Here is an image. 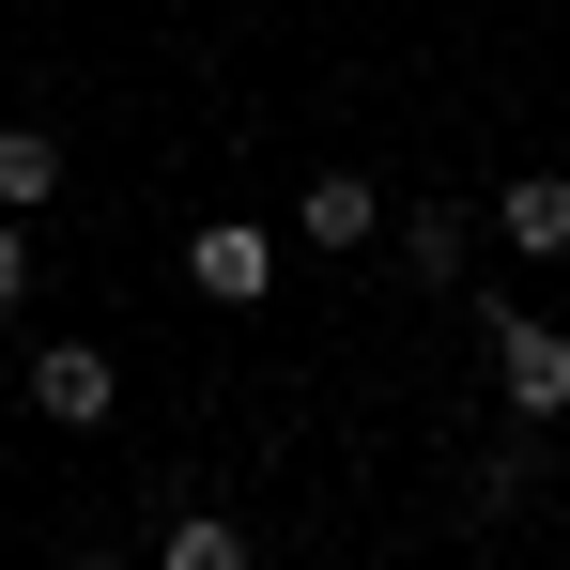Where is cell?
Masks as SVG:
<instances>
[{"label": "cell", "mask_w": 570, "mask_h": 570, "mask_svg": "<svg viewBox=\"0 0 570 570\" xmlns=\"http://www.w3.org/2000/svg\"><path fill=\"white\" fill-rule=\"evenodd\" d=\"M493 232H509V263H570V170H509Z\"/></svg>", "instance_id": "5b68a950"}, {"label": "cell", "mask_w": 570, "mask_h": 570, "mask_svg": "<svg viewBox=\"0 0 570 570\" xmlns=\"http://www.w3.org/2000/svg\"><path fill=\"white\" fill-rule=\"evenodd\" d=\"M139 570H263V540H247L232 509H170V524L139 540Z\"/></svg>", "instance_id": "8992f818"}, {"label": "cell", "mask_w": 570, "mask_h": 570, "mask_svg": "<svg viewBox=\"0 0 570 570\" xmlns=\"http://www.w3.org/2000/svg\"><path fill=\"white\" fill-rule=\"evenodd\" d=\"M31 416H47V432H108V416H124L108 340H31Z\"/></svg>", "instance_id": "7a4b0ae2"}, {"label": "cell", "mask_w": 570, "mask_h": 570, "mask_svg": "<svg viewBox=\"0 0 570 570\" xmlns=\"http://www.w3.org/2000/svg\"><path fill=\"white\" fill-rule=\"evenodd\" d=\"M62 200V139L47 124H0V216H47Z\"/></svg>", "instance_id": "ba28073f"}, {"label": "cell", "mask_w": 570, "mask_h": 570, "mask_svg": "<svg viewBox=\"0 0 570 570\" xmlns=\"http://www.w3.org/2000/svg\"><path fill=\"white\" fill-rule=\"evenodd\" d=\"M31 293V216H0V308Z\"/></svg>", "instance_id": "30bf717a"}, {"label": "cell", "mask_w": 570, "mask_h": 570, "mask_svg": "<svg viewBox=\"0 0 570 570\" xmlns=\"http://www.w3.org/2000/svg\"><path fill=\"white\" fill-rule=\"evenodd\" d=\"M463 247H478L463 200H401V278L416 293H463Z\"/></svg>", "instance_id": "52a82bcc"}, {"label": "cell", "mask_w": 570, "mask_h": 570, "mask_svg": "<svg viewBox=\"0 0 570 570\" xmlns=\"http://www.w3.org/2000/svg\"><path fill=\"white\" fill-rule=\"evenodd\" d=\"M62 570H124V556H108V540H78V556H62Z\"/></svg>", "instance_id": "8fae6325"}, {"label": "cell", "mask_w": 570, "mask_h": 570, "mask_svg": "<svg viewBox=\"0 0 570 570\" xmlns=\"http://www.w3.org/2000/svg\"><path fill=\"white\" fill-rule=\"evenodd\" d=\"M293 232H308V247H371L385 232V170H308V186H293Z\"/></svg>", "instance_id": "277c9868"}, {"label": "cell", "mask_w": 570, "mask_h": 570, "mask_svg": "<svg viewBox=\"0 0 570 570\" xmlns=\"http://www.w3.org/2000/svg\"><path fill=\"white\" fill-rule=\"evenodd\" d=\"M186 293L263 308V293H278V232H263V216H200V232H186Z\"/></svg>", "instance_id": "3957f363"}, {"label": "cell", "mask_w": 570, "mask_h": 570, "mask_svg": "<svg viewBox=\"0 0 570 570\" xmlns=\"http://www.w3.org/2000/svg\"><path fill=\"white\" fill-rule=\"evenodd\" d=\"M524 493H540V416H524L509 448H478V463H463V509H524Z\"/></svg>", "instance_id": "9c48e42d"}, {"label": "cell", "mask_w": 570, "mask_h": 570, "mask_svg": "<svg viewBox=\"0 0 570 570\" xmlns=\"http://www.w3.org/2000/svg\"><path fill=\"white\" fill-rule=\"evenodd\" d=\"M478 324H493V401H509V416H570V340L556 324H524V308H493V293H478Z\"/></svg>", "instance_id": "6da1fadb"}]
</instances>
